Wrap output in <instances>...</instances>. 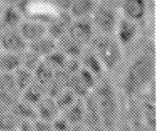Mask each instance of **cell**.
Masks as SVG:
<instances>
[{
  "label": "cell",
  "mask_w": 157,
  "mask_h": 131,
  "mask_svg": "<svg viewBox=\"0 0 157 131\" xmlns=\"http://www.w3.org/2000/svg\"><path fill=\"white\" fill-rule=\"evenodd\" d=\"M13 75H14L15 83H16V86L20 91V94L34 82V75H33V72L21 66L13 72Z\"/></svg>",
  "instance_id": "obj_22"
},
{
  "label": "cell",
  "mask_w": 157,
  "mask_h": 131,
  "mask_svg": "<svg viewBox=\"0 0 157 131\" xmlns=\"http://www.w3.org/2000/svg\"><path fill=\"white\" fill-rule=\"evenodd\" d=\"M33 75H34V81L39 83L40 85H42L45 88L54 79L55 70L42 60L37 68L34 70Z\"/></svg>",
  "instance_id": "obj_21"
},
{
  "label": "cell",
  "mask_w": 157,
  "mask_h": 131,
  "mask_svg": "<svg viewBox=\"0 0 157 131\" xmlns=\"http://www.w3.org/2000/svg\"><path fill=\"white\" fill-rule=\"evenodd\" d=\"M10 111L16 117L19 122H33L37 119L36 108L29 103L19 99L13 106L10 108Z\"/></svg>",
  "instance_id": "obj_13"
},
{
  "label": "cell",
  "mask_w": 157,
  "mask_h": 131,
  "mask_svg": "<svg viewBox=\"0 0 157 131\" xmlns=\"http://www.w3.org/2000/svg\"><path fill=\"white\" fill-rule=\"evenodd\" d=\"M67 34L85 47L94 39V26L87 18L73 19L68 26Z\"/></svg>",
  "instance_id": "obj_5"
},
{
  "label": "cell",
  "mask_w": 157,
  "mask_h": 131,
  "mask_svg": "<svg viewBox=\"0 0 157 131\" xmlns=\"http://www.w3.org/2000/svg\"><path fill=\"white\" fill-rule=\"evenodd\" d=\"M78 98L75 95L71 90H69L68 88H64L59 94L57 95V98H55L56 104H57L58 108H59L60 112L62 113L63 111L69 108L73 103L75 102Z\"/></svg>",
  "instance_id": "obj_23"
},
{
  "label": "cell",
  "mask_w": 157,
  "mask_h": 131,
  "mask_svg": "<svg viewBox=\"0 0 157 131\" xmlns=\"http://www.w3.org/2000/svg\"><path fill=\"white\" fill-rule=\"evenodd\" d=\"M123 11L126 18L132 21H139L145 17L146 1L145 0H123Z\"/></svg>",
  "instance_id": "obj_12"
},
{
  "label": "cell",
  "mask_w": 157,
  "mask_h": 131,
  "mask_svg": "<svg viewBox=\"0 0 157 131\" xmlns=\"http://www.w3.org/2000/svg\"><path fill=\"white\" fill-rule=\"evenodd\" d=\"M93 91L92 95L100 111L102 126L107 131H116L120 126V104L113 85L108 80H102Z\"/></svg>",
  "instance_id": "obj_2"
},
{
  "label": "cell",
  "mask_w": 157,
  "mask_h": 131,
  "mask_svg": "<svg viewBox=\"0 0 157 131\" xmlns=\"http://www.w3.org/2000/svg\"><path fill=\"white\" fill-rule=\"evenodd\" d=\"M21 14L18 9L14 6H6L3 9L2 16L0 19V24L3 27V29H18L21 23Z\"/></svg>",
  "instance_id": "obj_19"
},
{
  "label": "cell",
  "mask_w": 157,
  "mask_h": 131,
  "mask_svg": "<svg viewBox=\"0 0 157 131\" xmlns=\"http://www.w3.org/2000/svg\"><path fill=\"white\" fill-rule=\"evenodd\" d=\"M0 39H1V32H0Z\"/></svg>",
  "instance_id": "obj_32"
},
{
  "label": "cell",
  "mask_w": 157,
  "mask_h": 131,
  "mask_svg": "<svg viewBox=\"0 0 157 131\" xmlns=\"http://www.w3.org/2000/svg\"><path fill=\"white\" fill-rule=\"evenodd\" d=\"M93 52L100 59L105 70H114L121 61V46L111 36L93 39Z\"/></svg>",
  "instance_id": "obj_3"
},
{
  "label": "cell",
  "mask_w": 157,
  "mask_h": 131,
  "mask_svg": "<svg viewBox=\"0 0 157 131\" xmlns=\"http://www.w3.org/2000/svg\"><path fill=\"white\" fill-rule=\"evenodd\" d=\"M155 75L154 58L149 54L138 55L128 66L124 78V90L129 97L140 94L153 81Z\"/></svg>",
  "instance_id": "obj_1"
},
{
  "label": "cell",
  "mask_w": 157,
  "mask_h": 131,
  "mask_svg": "<svg viewBox=\"0 0 157 131\" xmlns=\"http://www.w3.org/2000/svg\"><path fill=\"white\" fill-rule=\"evenodd\" d=\"M55 2V4L59 7L60 10L64 12H68L69 9L71 7L72 3L75 0H52Z\"/></svg>",
  "instance_id": "obj_27"
},
{
  "label": "cell",
  "mask_w": 157,
  "mask_h": 131,
  "mask_svg": "<svg viewBox=\"0 0 157 131\" xmlns=\"http://www.w3.org/2000/svg\"><path fill=\"white\" fill-rule=\"evenodd\" d=\"M37 113V119L52 123L56 118L61 114L59 108L56 104L55 99L45 95L43 99L35 106Z\"/></svg>",
  "instance_id": "obj_10"
},
{
  "label": "cell",
  "mask_w": 157,
  "mask_h": 131,
  "mask_svg": "<svg viewBox=\"0 0 157 131\" xmlns=\"http://www.w3.org/2000/svg\"><path fill=\"white\" fill-rule=\"evenodd\" d=\"M116 41L121 46L131 44L137 37V25L132 20L124 18L120 20L116 25Z\"/></svg>",
  "instance_id": "obj_8"
},
{
  "label": "cell",
  "mask_w": 157,
  "mask_h": 131,
  "mask_svg": "<svg viewBox=\"0 0 157 131\" xmlns=\"http://www.w3.org/2000/svg\"><path fill=\"white\" fill-rule=\"evenodd\" d=\"M116 131H136V130L134 129V128L131 125L128 124V125H125V126H121V129H120V128H117Z\"/></svg>",
  "instance_id": "obj_29"
},
{
  "label": "cell",
  "mask_w": 157,
  "mask_h": 131,
  "mask_svg": "<svg viewBox=\"0 0 157 131\" xmlns=\"http://www.w3.org/2000/svg\"><path fill=\"white\" fill-rule=\"evenodd\" d=\"M21 66V54L2 52L0 54V71L3 74H13Z\"/></svg>",
  "instance_id": "obj_20"
},
{
  "label": "cell",
  "mask_w": 157,
  "mask_h": 131,
  "mask_svg": "<svg viewBox=\"0 0 157 131\" xmlns=\"http://www.w3.org/2000/svg\"><path fill=\"white\" fill-rule=\"evenodd\" d=\"M84 102V123L83 127H97L102 126L101 115L92 92L83 99Z\"/></svg>",
  "instance_id": "obj_9"
},
{
  "label": "cell",
  "mask_w": 157,
  "mask_h": 131,
  "mask_svg": "<svg viewBox=\"0 0 157 131\" xmlns=\"http://www.w3.org/2000/svg\"><path fill=\"white\" fill-rule=\"evenodd\" d=\"M42 60V58H40L38 55H36L27 47L21 54V67L34 72V70L37 68L38 65L41 63Z\"/></svg>",
  "instance_id": "obj_25"
},
{
  "label": "cell",
  "mask_w": 157,
  "mask_h": 131,
  "mask_svg": "<svg viewBox=\"0 0 157 131\" xmlns=\"http://www.w3.org/2000/svg\"><path fill=\"white\" fill-rule=\"evenodd\" d=\"M27 47L36 55H38L40 58L44 59L46 56H48L50 52L57 49V41L46 35V36L42 37L41 39L29 43Z\"/></svg>",
  "instance_id": "obj_15"
},
{
  "label": "cell",
  "mask_w": 157,
  "mask_h": 131,
  "mask_svg": "<svg viewBox=\"0 0 157 131\" xmlns=\"http://www.w3.org/2000/svg\"><path fill=\"white\" fill-rule=\"evenodd\" d=\"M30 123H32V127H33V129H34V131H52V123L50 122L36 119Z\"/></svg>",
  "instance_id": "obj_26"
},
{
  "label": "cell",
  "mask_w": 157,
  "mask_h": 131,
  "mask_svg": "<svg viewBox=\"0 0 157 131\" xmlns=\"http://www.w3.org/2000/svg\"><path fill=\"white\" fill-rule=\"evenodd\" d=\"M45 95H46L45 88L42 85H40L39 83L34 81L20 94V99L33 105V106H36Z\"/></svg>",
  "instance_id": "obj_18"
},
{
  "label": "cell",
  "mask_w": 157,
  "mask_h": 131,
  "mask_svg": "<svg viewBox=\"0 0 157 131\" xmlns=\"http://www.w3.org/2000/svg\"><path fill=\"white\" fill-rule=\"evenodd\" d=\"M27 46L29 44L21 36L18 29H6V31L1 32L0 48L2 52L20 55L27 48Z\"/></svg>",
  "instance_id": "obj_6"
},
{
  "label": "cell",
  "mask_w": 157,
  "mask_h": 131,
  "mask_svg": "<svg viewBox=\"0 0 157 131\" xmlns=\"http://www.w3.org/2000/svg\"><path fill=\"white\" fill-rule=\"evenodd\" d=\"M18 31L27 44L41 39L42 37L47 35L46 24L38 20L22 21L18 26Z\"/></svg>",
  "instance_id": "obj_7"
},
{
  "label": "cell",
  "mask_w": 157,
  "mask_h": 131,
  "mask_svg": "<svg viewBox=\"0 0 157 131\" xmlns=\"http://www.w3.org/2000/svg\"><path fill=\"white\" fill-rule=\"evenodd\" d=\"M81 65H82L83 68L87 69L88 71L91 72L94 77L102 78V75L105 71L102 63H101L100 59L97 57V55L92 52H83V55L81 56Z\"/></svg>",
  "instance_id": "obj_17"
},
{
  "label": "cell",
  "mask_w": 157,
  "mask_h": 131,
  "mask_svg": "<svg viewBox=\"0 0 157 131\" xmlns=\"http://www.w3.org/2000/svg\"><path fill=\"white\" fill-rule=\"evenodd\" d=\"M0 54H1V48H0Z\"/></svg>",
  "instance_id": "obj_33"
},
{
  "label": "cell",
  "mask_w": 157,
  "mask_h": 131,
  "mask_svg": "<svg viewBox=\"0 0 157 131\" xmlns=\"http://www.w3.org/2000/svg\"><path fill=\"white\" fill-rule=\"evenodd\" d=\"M57 48L65 55L67 58H77L80 59L84 52V46L72 39L68 34L57 40Z\"/></svg>",
  "instance_id": "obj_11"
},
{
  "label": "cell",
  "mask_w": 157,
  "mask_h": 131,
  "mask_svg": "<svg viewBox=\"0 0 157 131\" xmlns=\"http://www.w3.org/2000/svg\"><path fill=\"white\" fill-rule=\"evenodd\" d=\"M61 114L69 123L70 126H83L84 123V102L83 99H78Z\"/></svg>",
  "instance_id": "obj_14"
},
{
  "label": "cell",
  "mask_w": 157,
  "mask_h": 131,
  "mask_svg": "<svg viewBox=\"0 0 157 131\" xmlns=\"http://www.w3.org/2000/svg\"><path fill=\"white\" fill-rule=\"evenodd\" d=\"M92 24L104 36H111L115 33L117 18L114 10L107 6H97L92 13Z\"/></svg>",
  "instance_id": "obj_4"
},
{
  "label": "cell",
  "mask_w": 157,
  "mask_h": 131,
  "mask_svg": "<svg viewBox=\"0 0 157 131\" xmlns=\"http://www.w3.org/2000/svg\"><path fill=\"white\" fill-rule=\"evenodd\" d=\"M7 1L9 2H11V3H14V4H19L21 3L22 1H23V0H7Z\"/></svg>",
  "instance_id": "obj_30"
},
{
  "label": "cell",
  "mask_w": 157,
  "mask_h": 131,
  "mask_svg": "<svg viewBox=\"0 0 157 131\" xmlns=\"http://www.w3.org/2000/svg\"><path fill=\"white\" fill-rule=\"evenodd\" d=\"M82 131H107L103 126H97V127H83Z\"/></svg>",
  "instance_id": "obj_28"
},
{
  "label": "cell",
  "mask_w": 157,
  "mask_h": 131,
  "mask_svg": "<svg viewBox=\"0 0 157 131\" xmlns=\"http://www.w3.org/2000/svg\"><path fill=\"white\" fill-rule=\"evenodd\" d=\"M2 12H3V6H2V3L0 1V19H1V16H2Z\"/></svg>",
  "instance_id": "obj_31"
},
{
  "label": "cell",
  "mask_w": 157,
  "mask_h": 131,
  "mask_svg": "<svg viewBox=\"0 0 157 131\" xmlns=\"http://www.w3.org/2000/svg\"><path fill=\"white\" fill-rule=\"evenodd\" d=\"M95 7V0H75L68 13L72 19H83L92 14Z\"/></svg>",
  "instance_id": "obj_16"
},
{
  "label": "cell",
  "mask_w": 157,
  "mask_h": 131,
  "mask_svg": "<svg viewBox=\"0 0 157 131\" xmlns=\"http://www.w3.org/2000/svg\"><path fill=\"white\" fill-rule=\"evenodd\" d=\"M67 59L68 58L57 48L52 52H50L48 56L45 57L44 59H43V61L46 63L48 66L52 67L55 71H57V70H61L64 68Z\"/></svg>",
  "instance_id": "obj_24"
}]
</instances>
